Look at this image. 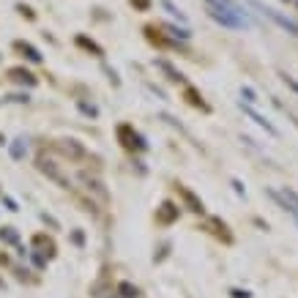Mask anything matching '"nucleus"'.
Instances as JSON below:
<instances>
[{
    "instance_id": "1",
    "label": "nucleus",
    "mask_w": 298,
    "mask_h": 298,
    "mask_svg": "<svg viewBox=\"0 0 298 298\" xmlns=\"http://www.w3.org/2000/svg\"><path fill=\"white\" fill-rule=\"evenodd\" d=\"M274 197H276V200H282V206L288 208V211L296 216V222H298V194H296V192L282 189V192H274Z\"/></svg>"
}]
</instances>
